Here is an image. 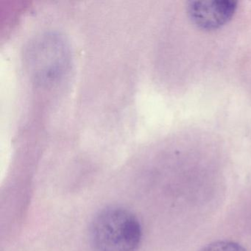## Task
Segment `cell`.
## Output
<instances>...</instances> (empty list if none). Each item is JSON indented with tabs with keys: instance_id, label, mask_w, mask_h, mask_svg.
Wrapping results in <instances>:
<instances>
[{
	"instance_id": "obj_1",
	"label": "cell",
	"mask_w": 251,
	"mask_h": 251,
	"mask_svg": "<svg viewBox=\"0 0 251 251\" xmlns=\"http://www.w3.org/2000/svg\"><path fill=\"white\" fill-rule=\"evenodd\" d=\"M90 239L94 251H136L142 239V228L130 211L109 207L94 219Z\"/></svg>"
},
{
	"instance_id": "obj_3",
	"label": "cell",
	"mask_w": 251,
	"mask_h": 251,
	"mask_svg": "<svg viewBox=\"0 0 251 251\" xmlns=\"http://www.w3.org/2000/svg\"><path fill=\"white\" fill-rule=\"evenodd\" d=\"M201 251H246L242 246L232 242L220 241L213 242L202 248Z\"/></svg>"
},
{
	"instance_id": "obj_2",
	"label": "cell",
	"mask_w": 251,
	"mask_h": 251,
	"mask_svg": "<svg viewBox=\"0 0 251 251\" xmlns=\"http://www.w3.org/2000/svg\"><path fill=\"white\" fill-rule=\"evenodd\" d=\"M237 2L234 1H195L189 5L192 21L206 30L224 25L233 17Z\"/></svg>"
}]
</instances>
